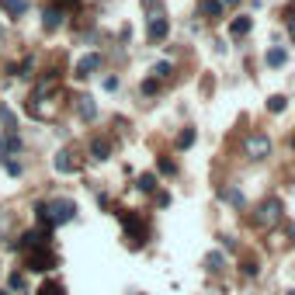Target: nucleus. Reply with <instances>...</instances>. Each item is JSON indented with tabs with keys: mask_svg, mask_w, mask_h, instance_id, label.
<instances>
[{
	"mask_svg": "<svg viewBox=\"0 0 295 295\" xmlns=\"http://www.w3.org/2000/svg\"><path fill=\"white\" fill-rule=\"evenodd\" d=\"M240 271H243V274H247V278H257V274H261V264H257V261H250V257H247V261H243V264H240Z\"/></svg>",
	"mask_w": 295,
	"mask_h": 295,
	"instance_id": "393cba45",
	"label": "nucleus"
},
{
	"mask_svg": "<svg viewBox=\"0 0 295 295\" xmlns=\"http://www.w3.org/2000/svg\"><path fill=\"white\" fill-rule=\"evenodd\" d=\"M104 90H118V77H104Z\"/></svg>",
	"mask_w": 295,
	"mask_h": 295,
	"instance_id": "72a5a7b5",
	"label": "nucleus"
},
{
	"mask_svg": "<svg viewBox=\"0 0 295 295\" xmlns=\"http://www.w3.org/2000/svg\"><path fill=\"white\" fill-rule=\"evenodd\" d=\"M118 219H122V226H125V240H129L132 247L146 243V240H143V236H146V226H143V219H139L132 208H122V212H118Z\"/></svg>",
	"mask_w": 295,
	"mask_h": 295,
	"instance_id": "f03ea898",
	"label": "nucleus"
},
{
	"mask_svg": "<svg viewBox=\"0 0 295 295\" xmlns=\"http://www.w3.org/2000/svg\"><path fill=\"white\" fill-rule=\"evenodd\" d=\"M226 267V254L222 250H212V254H205V271L208 274H219Z\"/></svg>",
	"mask_w": 295,
	"mask_h": 295,
	"instance_id": "ddd939ff",
	"label": "nucleus"
},
{
	"mask_svg": "<svg viewBox=\"0 0 295 295\" xmlns=\"http://www.w3.org/2000/svg\"><path fill=\"white\" fill-rule=\"evenodd\" d=\"M243 153H247L250 160H264V156H271V139H267L264 132H250V136L243 139Z\"/></svg>",
	"mask_w": 295,
	"mask_h": 295,
	"instance_id": "20e7f679",
	"label": "nucleus"
},
{
	"mask_svg": "<svg viewBox=\"0 0 295 295\" xmlns=\"http://www.w3.org/2000/svg\"><path fill=\"white\" fill-rule=\"evenodd\" d=\"M281 212H285V208H281V198L271 195V198H264L261 205L254 208V226H257V229H271V226H278V222H281Z\"/></svg>",
	"mask_w": 295,
	"mask_h": 295,
	"instance_id": "f257e3e1",
	"label": "nucleus"
},
{
	"mask_svg": "<svg viewBox=\"0 0 295 295\" xmlns=\"http://www.w3.org/2000/svg\"><path fill=\"white\" fill-rule=\"evenodd\" d=\"M97 66H101V52H87V56H84L80 63H77L73 77H77V80H87V77L94 73V70H97Z\"/></svg>",
	"mask_w": 295,
	"mask_h": 295,
	"instance_id": "0eeeda50",
	"label": "nucleus"
},
{
	"mask_svg": "<svg viewBox=\"0 0 295 295\" xmlns=\"http://www.w3.org/2000/svg\"><path fill=\"white\" fill-rule=\"evenodd\" d=\"M292 146H295V136H292Z\"/></svg>",
	"mask_w": 295,
	"mask_h": 295,
	"instance_id": "ea45409f",
	"label": "nucleus"
},
{
	"mask_svg": "<svg viewBox=\"0 0 295 295\" xmlns=\"http://www.w3.org/2000/svg\"><path fill=\"white\" fill-rule=\"evenodd\" d=\"M0 295H11V292H0Z\"/></svg>",
	"mask_w": 295,
	"mask_h": 295,
	"instance_id": "58836bf2",
	"label": "nucleus"
},
{
	"mask_svg": "<svg viewBox=\"0 0 295 295\" xmlns=\"http://www.w3.org/2000/svg\"><path fill=\"white\" fill-rule=\"evenodd\" d=\"M226 4H229V7H236V4H240V0H222V7H226Z\"/></svg>",
	"mask_w": 295,
	"mask_h": 295,
	"instance_id": "c9c22d12",
	"label": "nucleus"
},
{
	"mask_svg": "<svg viewBox=\"0 0 295 295\" xmlns=\"http://www.w3.org/2000/svg\"><path fill=\"white\" fill-rule=\"evenodd\" d=\"M143 7L149 11L146 18H153V14H163V4H160V0H143Z\"/></svg>",
	"mask_w": 295,
	"mask_h": 295,
	"instance_id": "c756f323",
	"label": "nucleus"
},
{
	"mask_svg": "<svg viewBox=\"0 0 295 295\" xmlns=\"http://www.w3.org/2000/svg\"><path fill=\"white\" fill-rule=\"evenodd\" d=\"M285 295H295V288H292V292H285Z\"/></svg>",
	"mask_w": 295,
	"mask_h": 295,
	"instance_id": "4c0bfd02",
	"label": "nucleus"
},
{
	"mask_svg": "<svg viewBox=\"0 0 295 295\" xmlns=\"http://www.w3.org/2000/svg\"><path fill=\"white\" fill-rule=\"evenodd\" d=\"M0 7H4L11 18H25V14H28V0H0Z\"/></svg>",
	"mask_w": 295,
	"mask_h": 295,
	"instance_id": "4468645a",
	"label": "nucleus"
},
{
	"mask_svg": "<svg viewBox=\"0 0 295 295\" xmlns=\"http://www.w3.org/2000/svg\"><path fill=\"white\" fill-rule=\"evenodd\" d=\"M11 247H25V250H35V247H49V229H28L18 243Z\"/></svg>",
	"mask_w": 295,
	"mask_h": 295,
	"instance_id": "423d86ee",
	"label": "nucleus"
},
{
	"mask_svg": "<svg viewBox=\"0 0 295 295\" xmlns=\"http://www.w3.org/2000/svg\"><path fill=\"white\" fill-rule=\"evenodd\" d=\"M146 21H149V42H163L167 31H170V21H167L163 14H153V18H146Z\"/></svg>",
	"mask_w": 295,
	"mask_h": 295,
	"instance_id": "6e6552de",
	"label": "nucleus"
},
{
	"mask_svg": "<svg viewBox=\"0 0 295 295\" xmlns=\"http://www.w3.org/2000/svg\"><path fill=\"white\" fill-rule=\"evenodd\" d=\"M73 215H77V205H73L70 198H56V202H49V222H52V226H66Z\"/></svg>",
	"mask_w": 295,
	"mask_h": 295,
	"instance_id": "39448f33",
	"label": "nucleus"
},
{
	"mask_svg": "<svg viewBox=\"0 0 295 295\" xmlns=\"http://www.w3.org/2000/svg\"><path fill=\"white\" fill-rule=\"evenodd\" d=\"M285 59H288V52H285V49H271V52H267V66H271V70H278V66H285Z\"/></svg>",
	"mask_w": 295,
	"mask_h": 295,
	"instance_id": "4be33fe9",
	"label": "nucleus"
},
{
	"mask_svg": "<svg viewBox=\"0 0 295 295\" xmlns=\"http://www.w3.org/2000/svg\"><path fill=\"white\" fill-rule=\"evenodd\" d=\"M0 45H4V28H0Z\"/></svg>",
	"mask_w": 295,
	"mask_h": 295,
	"instance_id": "e433bc0d",
	"label": "nucleus"
},
{
	"mask_svg": "<svg viewBox=\"0 0 295 295\" xmlns=\"http://www.w3.org/2000/svg\"><path fill=\"white\" fill-rule=\"evenodd\" d=\"M285 21H288V31H292V38H295V0L285 7Z\"/></svg>",
	"mask_w": 295,
	"mask_h": 295,
	"instance_id": "7c9ffc66",
	"label": "nucleus"
},
{
	"mask_svg": "<svg viewBox=\"0 0 295 295\" xmlns=\"http://www.w3.org/2000/svg\"><path fill=\"white\" fill-rule=\"evenodd\" d=\"M202 14H205L208 21H215L222 14V0H202Z\"/></svg>",
	"mask_w": 295,
	"mask_h": 295,
	"instance_id": "a211bd4d",
	"label": "nucleus"
},
{
	"mask_svg": "<svg viewBox=\"0 0 295 295\" xmlns=\"http://www.w3.org/2000/svg\"><path fill=\"white\" fill-rule=\"evenodd\" d=\"M63 18H66V11H63V7H49V11L42 14V28H45V31H56L59 25H63Z\"/></svg>",
	"mask_w": 295,
	"mask_h": 295,
	"instance_id": "9d476101",
	"label": "nucleus"
},
{
	"mask_svg": "<svg viewBox=\"0 0 295 295\" xmlns=\"http://www.w3.org/2000/svg\"><path fill=\"white\" fill-rule=\"evenodd\" d=\"M77 4H80V0H59V7H63V11H66V7H77Z\"/></svg>",
	"mask_w": 295,
	"mask_h": 295,
	"instance_id": "f704fd0d",
	"label": "nucleus"
},
{
	"mask_svg": "<svg viewBox=\"0 0 295 295\" xmlns=\"http://www.w3.org/2000/svg\"><path fill=\"white\" fill-rule=\"evenodd\" d=\"M35 219H38V222H42L45 229L52 226V222H49V202H38V205H35Z\"/></svg>",
	"mask_w": 295,
	"mask_h": 295,
	"instance_id": "5701e85b",
	"label": "nucleus"
},
{
	"mask_svg": "<svg viewBox=\"0 0 295 295\" xmlns=\"http://www.w3.org/2000/svg\"><path fill=\"white\" fill-rule=\"evenodd\" d=\"M11 288L21 292V288H25V278H21V274H11Z\"/></svg>",
	"mask_w": 295,
	"mask_h": 295,
	"instance_id": "473e14b6",
	"label": "nucleus"
},
{
	"mask_svg": "<svg viewBox=\"0 0 295 295\" xmlns=\"http://www.w3.org/2000/svg\"><path fill=\"white\" fill-rule=\"evenodd\" d=\"M153 77H156V80H167V77H170V63H156V66H153Z\"/></svg>",
	"mask_w": 295,
	"mask_h": 295,
	"instance_id": "bb28decb",
	"label": "nucleus"
},
{
	"mask_svg": "<svg viewBox=\"0 0 295 295\" xmlns=\"http://www.w3.org/2000/svg\"><path fill=\"white\" fill-rule=\"evenodd\" d=\"M90 153H94V160L104 163V160L111 156V143H108V139H94V143H90Z\"/></svg>",
	"mask_w": 295,
	"mask_h": 295,
	"instance_id": "f3484780",
	"label": "nucleus"
},
{
	"mask_svg": "<svg viewBox=\"0 0 295 295\" xmlns=\"http://www.w3.org/2000/svg\"><path fill=\"white\" fill-rule=\"evenodd\" d=\"M77 111H80V118H87V122H94V118H97V104H94V97H90V94L77 97Z\"/></svg>",
	"mask_w": 295,
	"mask_h": 295,
	"instance_id": "f8f14e48",
	"label": "nucleus"
},
{
	"mask_svg": "<svg viewBox=\"0 0 295 295\" xmlns=\"http://www.w3.org/2000/svg\"><path fill=\"white\" fill-rule=\"evenodd\" d=\"M143 94H156V90H160V80H156V77H149V80H143Z\"/></svg>",
	"mask_w": 295,
	"mask_h": 295,
	"instance_id": "2f4dec72",
	"label": "nucleus"
},
{
	"mask_svg": "<svg viewBox=\"0 0 295 295\" xmlns=\"http://www.w3.org/2000/svg\"><path fill=\"white\" fill-rule=\"evenodd\" d=\"M219 198H222V202H229L233 208H243V205H247V198H243V191H240V188H222V191H219Z\"/></svg>",
	"mask_w": 295,
	"mask_h": 295,
	"instance_id": "2eb2a0df",
	"label": "nucleus"
},
{
	"mask_svg": "<svg viewBox=\"0 0 295 295\" xmlns=\"http://www.w3.org/2000/svg\"><path fill=\"white\" fill-rule=\"evenodd\" d=\"M0 167H4V170H7L11 177H21V170H25V167H21L14 156H11V160H0Z\"/></svg>",
	"mask_w": 295,
	"mask_h": 295,
	"instance_id": "b1692460",
	"label": "nucleus"
},
{
	"mask_svg": "<svg viewBox=\"0 0 295 295\" xmlns=\"http://www.w3.org/2000/svg\"><path fill=\"white\" fill-rule=\"evenodd\" d=\"M250 28H254V18L240 14V18H233V25H229V35L233 38H243V35H250Z\"/></svg>",
	"mask_w": 295,
	"mask_h": 295,
	"instance_id": "9b49d317",
	"label": "nucleus"
},
{
	"mask_svg": "<svg viewBox=\"0 0 295 295\" xmlns=\"http://www.w3.org/2000/svg\"><path fill=\"white\" fill-rule=\"evenodd\" d=\"M21 153V136L18 132H7L4 139H0V160H11V156H18Z\"/></svg>",
	"mask_w": 295,
	"mask_h": 295,
	"instance_id": "1a4fd4ad",
	"label": "nucleus"
},
{
	"mask_svg": "<svg viewBox=\"0 0 295 295\" xmlns=\"http://www.w3.org/2000/svg\"><path fill=\"white\" fill-rule=\"evenodd\" d=\"M156 167H160V174H174V170H177L170 156H160V160H156Z\"/></svg>",
	"mask_w": 295,
	"mask_h": 295,
	"instance_id": "cd10ccee",
	"label": "nucleus"
},
{
	"mask_svg": "<svg viewBox=\"0 0 295 295\" xmlns=\"http://www.w3.org/2000/svg\"><path fill=\"white\" fill-rule=\"evenodd\" d=\"M52 163H56V170H59V174H73V170H77V163L70 160V149H59Z\"/></svg>",
	"mask_w": 295,
	"mask_h": 295,
	"instance_id": "dca6fc26",
	"label": "nucleus"
},
{
	"mask_svg": "<svg viewBox=\"0 0 295 295\" xmlns=\"http://www.w3.org/2000/svg\"><path fill=\"white\" fill-rule=\"evenodd\" d=\"M285 108H288V97H285V94H271V97H267V111H271V115H278V111H285Z\"/></svg>",
	"mask_w": 295,
	"mask_h": 295,
	"instance_id": "6ab92c4d",
	"label": "nucleus"
},
{
	"mask_svg": "<svg viewBox=\"0 0 295 295\" xmlns=\"http://www.w3.org/2000/svg\"><path fill=\"white\" fill-rule=\"evenodd\" d=\"M35 295H63V288H59V281H45Z\"/></svg>",
	"mask_w": 295,
	"mask_h": 295,
	"instance_id": "a878e982",
	"label": "nucleus"
},
{
	"mask_svg": "<svg viewBox=\"0 0 295 295\" xmlns=\"http://www.w3.org/2000/svg\"><path fill=\"white\" fill-rule=\"evenodd\" d=\"M153 205L167 208V205H170V195H167V191H153Z\"/></svg>",
	"mask_w": 295,
	"mask_h": 295,
	"instance_id": "c85d7f7f",
	"label": "nucleus"
},
{
	"mask_svg": "<svg viewBox=\"0 0 295 295\" xmlns=\"http://www.w3.org/2000/svg\"><path fill=\"white\" fill-rule=\"evenodd\" d=\"M156 184H160V181H156V174H143L139 181H136V188H139L143 195H153V191H156Z\"/></svg>",
	"mask_w": 295,
	"mask_h": 295,
	"instance_id": "aec40b11",
	"label": "nucleus"
},
{
	"mask_svg": "<svg viewBox=\"0 0 295 295\" xmlns=\"http://www.w3.org/2000/svg\"><path fill=\"white\" fill-rule=\"evenodd\" d=\"M195 139H198V129H184V132L177 136V149H191Z\"/></svg>",
	"mask_w": 295,
	"mask_h": 295,
	"instance_id": "412c9836",
	"label": "nucleus"
},
{
	"mask_svg": "<svg viewBox=\"0 0 295 295\" xmlns=\"http://www.w3.org/2000/svg\"><path fill=\"white\" fill-rule=\"evenodd\" d=\"M25 267H28V271H38V274H45V271L56 267V254H52L49 247H35V250H28V257H25Z\"/></svg>",
	"mask_w": 295,
	"mask_h": 295,
	"instance_id": "7ed1b4c3",
	"label": "nucleus"
}]
</instances>
